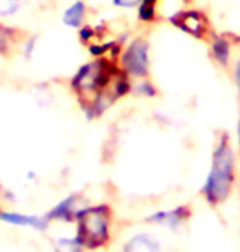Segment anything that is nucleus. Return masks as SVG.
<instances>
[{
	"instance_id": "5",
	"label": "nucleus",
	"mask_w": 240,
	"mask_h": 252,
	"mask_svg": "<svg viewBox=\"0 0 240 252\" xmlns=\"http://www.w3.org/2000/svg\"><path fill=\"white\" fill-rule=\"evenodd\" d=\"M175 25L180 27L183 32L189 33L192 36L204 38L211 35V20L204 12L187 7L185 12H181L175 20Z\"/></svg>"
},
{
	"instance_id": "9",
	"label": "nucleus",
	"mask_w": 240,
	"mask_h": 252,
	"mask_svg": "<svg viewBox=\"0 0 240 252\" xmlns=\"http://www.w3.org/2000/svg\"><path fill=\"white\" fill-rule=\"evenodd\" d=\"M79 198L76 194H71V196L64 198L63 201L58 203L56 206L51 209V211L46 215V218L51 220H63V221H73L76 220L79 215Z\"/></svg>"
},
{
	"instance_id": "14",
	"label": "nucleus",
	"mask_w": 240,
	"mask_h": 252,
	"mask_svg": "<svg viewBox=\"0 0 240 252\" xmlns=\"http://www.w3.org/2000/svg\"><path fill=\"white\" fill-rule=\"evenodd\" d=\"M143 0H110V3L120 10H132V8H138V5L142 3Z\"/></svg>"
},
{
	"instance_id": "1",
	"label": "nucleus",
	"mask_w": 240,
	"mask_h": 252,
	"mask_svg": "<svg viewBox=\"0 0 240 252\" xmlns=\"http://www.w3.org/2000/svg\"><path fill=\"white\" fill-rule=\"evenodd\" d=\"M235 183V154L227 135H222L213 152V163L202 185V196L209 204H220L230 196Z\"/></svg>"
},
{
	"instance_id": "6",
	"label": "nucleus",
	"mask_w": 240,
	"mask_h": 252,
	"mask_svg": "<svg viewBox=\"0 0 240 252\" xmlns=\"http://www.w3.org/2000/svg\"><path fill=\"white\" fill-rule=\"evenodd\" d=\"M211 55L213 60L222 68H229L232 64L234 53H232V38L224 33H217V35L211 36Z\"/></svg>"
},
{
	"instance_id": "17",
	"label": "nucleus",
	"mask_w": 240,
	"mask_h": 252,
	"mask_svg": "<svg viewBox=\"0 0 240 252\" xmlns=\"http://www.w3.org/2000/svg\"><path fill=\"white\" fill-rule=\"evenodd\" d=\"M237 140H239V147H240V117H239V122H237Z\"/></svg>"
},
{
	"instance_id": "3",
	"label": "nucleus",
	"mask_w": 240,
	"mask_h": 252,
	"mask_svg": "<svg viewBox=\"0 0 240 252\" xmlns=\"http://www.w3.org/2000/svg\"><path fill=\"white\" fill-rule=\"evenodd\" d=\"M78 236L76 239L81 247H96L104 246L109 241L110 216L107 206L84 208L78 215Z\"/></svg>"
},
{
	"instance_id": "4",
	"label": "nucleus",
	"mask_w": 240,
	"mask_h": 252,
	"mask_svg": "<svg viewBox=\"0 0 240 252\" xmlns=\"http://www.w3.org/2000/svg\"><path fill=\"white\" fill-rule=\"evenodd\" d=\"M117 66L130 81L145 79L150 73V45L145 38H133L120 48Z\"/></svg>"
},
{
	"instance_id": "12",
	"label": "nucleus",
	"mask_w": 240,
	"mask_h": 252,
	"mask_svg": "<svg viewBox=\"0 0 240 252\" xmlns=\"http://www.w3.org/2000/svg\"><path fill=\"white\" fill-rule=\"evenodd\" d=\"M130 91L135 93L136 96H140V97H155L157 96V88H155L150 81H147V78L138 79V81H132Z\"/></svg>"
},
{
	"instance_id": "10",
	"label": "nucleus",
	"mask_w": 240,
	"mask_h": 252,
	"mask_svg": "<svg viewBox=\"0 0 240 252\" xmlns=\"http://www.w3.org/2000/svg\"><path fill=\"white\" fill-rule=\"evenodd\" d=\"M86 17H87V7L82 0H76L71 5L64 10L63 13V23L68 28H73V30H79L81 27H84L86 23Z\"/></svg>"
},
{
	"instance_id": "13",
	"label": "nucleus",
	"mask_w": 240,
	"mask_h": 252,
	"mask_svg": "<svg viewBox=\"0 0 240 252\" xmlns=\"http://www.w3.org/2000/svg\"><path fill=\"white\" fill-rule=\"evenodd\" d=\"M22 0H0V17H12L20 10Z\"/></svg>"
},
{
	"instance_id": "7",
	"label": "nucleus",
	"mask_w": 240,
	"mask_h": 252,
	"mask_svg": "<svg viewBox=\"0 0 240 252\" xmlns=\"http://www.w3.org/2000/svg\"><path fill=\"white\" fill-rule=\"evenodd\" d=\"M187 216H189V208L180 206L175 209H166V211L155 213V215L148 218V221L153 222V224L173 229V227H178L180 224H183V222L187 220Z\"/></svg>"
},
{
	"instance_id": "11",
	"label": "nucleus",
	"mask_w": 240,
	"mask_h": 252,
	"mask_svg": "<svg viewBox=\"0 0 240 252\" xmlns=\"http://www.w3.org/2000/svg\"><path fill=\"white\" fill-rule=\"evenodd\" d=\"M160 244L153 236L138 234L127 242L124 252H158Z\"/></svg>"
},
{
	"instance_id": "15",
	"label": "nucleus",
	"mask_w": 240,
	"mask_h": 252,
	"mask_svg": "<svg viewBox=\"0 0 240 252\" xmlns=\"http://www.w3.org/2000/svg\"><path fill=\"white\" fill-rule=\"evenodd\" d=\"M36 50V36H31L23 43V48H22V53H23V58L25 60H31L33 53Z\"/></svg>"
},
{
	"instance_id": "16",
	"label": "nucleus",
	"mask_w": 240,
	"mask_h": 252,
	"mask_svg": "<svg viewBox=\"0 0 240 252\" xmlns=\"http://www.w3.org/2000/svg\"><path fill=\"white\" fill-rule=\"evenodd\" d=\"M230 66H232V78H234L235 88H237L239 93H240V51L234 56L232 64Z\"/></svg>"
},
{
	"instance_id": "2",
	"label": "nucleus",
	"mask_w": 240,
	"mask_h": 252,
	"mask_svg": "<svg viewBox=\"0 0 240 252\" xmlns=\"http://www.w3.org/2000/svg\"><path fill=\"white\" fill-rule=\"evenodd\" d=\"M115 68V61L106 58V56H97L79 68L71 81V88L79 97L82 107L91 104L99 96V93L107 86Z\"/></svg>"
},
{
	"instance_id": "8",
	"label": "nucleus",
	"mask_w": 240,
	"mask_h": 252,
	"mask_svg": "<svg viewBox=\"0 0 240 252\" xmlns=\"http://www.w3.org/2000/svg\"><path fill=\"white\" fill-rule=\"evenodd\" d=\"M0 220L8 222V224L20 226V227H31V229L36 231L46 229L50 222L46 216H31V215H20V213H7V211L0 213Z\"/></svg>"
}]
</instances>
